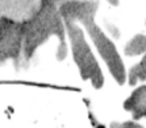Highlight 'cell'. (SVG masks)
I'll list each match as a JSON object with an SVG mask.
<instances>
[{
	"instance_id": "cell-4",
	"label": "cell",
	"mask_w": 146,
	"mask_h": 128,
	"mask_svg": "<svg viewBox=\"0 0 146 128\" xmlns=\"http://www.w3.org/2000/svg\"><path fill=\"white\" fill-rule=\"evenodd\" d=\"M24 40V21H16L9 17H1L0 25V65L8 60L15 62V66H20Z\"/></svg>"
},
{
	"instance_id": "cell-2",
	"label": "cell",
	"mask_w": 146,
	"mask_h": 128,
	"mask_svg": "<svg viewBox=\"0 0 146 128\" xmlns=\"http://www.w3.org/2000/svg\"><path fill=\"white\" fill-rule=\"evenodd\" d=\"M65 30L71 44L74 62L78 66L82 79L90 81L94 88H102L104 84V74L86 40L83 29L75 23H65Z\"/></svg>"
},
{
	"instance_id": "cell-6",
	"label": "cell",
	"mask_w": 146,
	"mask_h": 128,
	"mask_svg": "<svg viewBox=\"0 0 146 128\" xmlns=\"http://www.w3.org/2000/svg\"><path fill=\"white\" fill-rule=\"evenodd\" d=\"M124 110L130 112L133 120L143 118L146 114V86L142 84L133 91L130 97L124 102Z\"/></svg>"
},
{
	"instance_id": "cell-7",
	"label": "cell",
	"mask_w": 146,
	"mask_h": 128,
	"mask_svg": "<svg viewBox=\"0 0 146 128\" xmlns=\"http://www.w3.org/2000/svg\"><path fill=\"white\" fill-rule=\"evenodd\" d=\"M146 50V38L145 34H137L126 44L125 52L126 56H141Z\"/></svg>"
},
{
	"instance_id": "cell-9",
	"label": "cell",
	"mask_w": 146,
	"mask_h": 128,
	"mask_svg": "<svg viewBox=\"0 0 146 128\" xmlns=\"http://www.w3.org/2000/svg\"><path fill=\"white\" fill-rule=\"evenodd\" d=\"M117 128H143L142 125H139L137 121H125L122 124H116Z\"/></svg>"
},
{
	"instance_id": "cell-10",
	"label": "cell",
	"mask_w": 146,
	"mask_h": 128,
	"mask_svg": "<svg viewBox=\"0 0 146 128\" xmlns=\"http://www.w3.org/2000/svg\"><path fill=\"white\" fill-rule=\"evenodd\" d=\"M55 1V4H57V5H59V4L62 3V1H65V0H54Z\"/></svg>"
},
{
	"instance_id": "cell-3",
	"label": "cell",
	"mask_w": 146,
	"mask_h": 128,
	"mask_svg": "<svg viewBox=\"0 0 146 128\" xmlns=\"http://www.w3.org/2000/svg\"><path fill=\"white\" fill-rule=\"evenodd\" d=\"M82 25H84L86 30L88 32L96 50L100 54L102 60L106 62L107 68L109 73L112 74V77L115 78V81L119 84H124L126 82L125 65H124L122 58L120 57V53L116 49L113 41L99 28V25H96L95 17L84 20Z\"/></svg>"
},
{
	"instance_id": "cell-12",
	"label": "cell",
	"mask_w": 146,
	"mask_h": 128,
	"mask_svg": "<svg viewBox=\"0 0 146 128\" xmlns=\"http://www.w3.org/2000/svg\"><path fill=\"white\" fill-rule=\"evenodd\" d=\"M98 128H106V127H104V125H99Z\"/></svg>"
},
{
	"instance_id": "cell-5",
	"label": "cell",
	"mask_w": 146,
	"mask_h": 128,
	"mask_svg": "<svg viewBox=\"0 0 146 128\" xmlns=\"http://www.w3.org/2000/svg\"><path fill=\"white\" fill-rule=\"evenodd\" d=\"M99 0H65L58 5V12L63 23H83L96 16Z\"/></svg>"
},
{
	"instance_id": "cell-13",
	"label": "cell",
	"mask_w": 146,
	"mask_h": 128,
	"mask_svg": "<svg viewBox=\"0 0 146 128\" xmlns=\"http://www.w3.org/2000/svg\"><path fill=\"white\" fill-rule=\"evenodd\" d=\"M0 25H1V17H0Z\"/></svg>"
},
{
	"instance_id": "cell-8",
	"label": "cell",
	"mask_w": 146,
	"mask_h": 128,
	"mask_svg": "<svg viewBox=\"0 0 146 128\" xmlns=\"http://www.w3.org/2000/svg\"><path fill=\"white\" fill-rule=\"evenodd\" d=\"M145 78H146V58L143 57L141 60V62H138L133 68H130L128 81H129L130 86H134V84H137V82H143Z\"/></svg>"
},
{
	"instance_id": "cell-1",
	"label": "cell",
	"mask_w": 146,
	"mask_h": 128,
	"mask_svg": "<svg viewBox=\"0 0 146 128\" xmlns=\"http://www.w3.org/2000/svg\"><path fill=\"white\" fill-rule=\"evenodd\" d=\"M51 36H57L59 40L57 58L59 61H63L67 56L65 23L58 12V5L54 0H41L38 11L31 19L24 21L23 54L25 61L29 62L36 50Z\"/></svg>"
},
{
	"instance_id": "cell-11",
	"label": "cell",
	"mask_w": 146,
	"mask_h": 128,
	"mask_svg": "<svg viewBox=\"0 0 146 128\" xmlns=\"http://www.w3.org/2000/svg\"><path fill=\"white\" fill-rule=\"evenodd\" d=\"M113 5H117V0H113Z\"/></svg>"
}]
</instances>
